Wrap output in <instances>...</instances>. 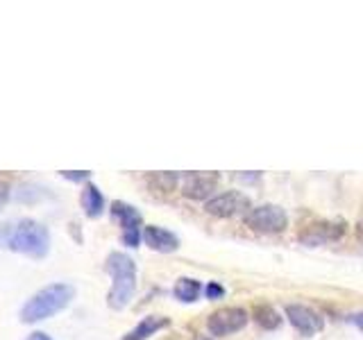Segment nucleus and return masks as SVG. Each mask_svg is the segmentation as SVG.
<instances>
[{
    "label": "nucleus",
    "instance_id": "obj_1",
    "mask_svg": "<svg viewBox=\"0 0 363 340\" xmlns=\"http://www.w3.org/2000/svg\"><path fill=\"white\" fill-rule=\"evenodd\" d=\"M75 298V288L71 283H50V286L41 288L39 293H34L32 298L23 304L21 309V320L26 324H37L41 320L62 313L68 304Z\"/></svg>",
    "mask_w": 363,
    "mask_h": 340
},
{
    "label": "nucleus",
    "instance_id": "obj_3",
    "mask_svg": "<svg viewBox=\"0 0 363 340\" xmlns=\"http://www.w3.org/2000/svg\"><path fill=\"white\" fill-rule=\"evenodd\" d=\"M7 247L11 252L26 254L32 259H43L50 252V232L37 220H18L7 236Z\"/></svg>",
    "mask_w": 363,
    "mask_h": 340
},
{
    "label": "nucleus",
    "instance_id": "obj_17",
    "mask_svg": "<svg viewBox=\"0 0 363 340\" xmlns=\"http://www.w3.org/2000/svg\"><path fill=\"white\" fill-rule=\"evenodd\" d=\"M204 295H207L209 300H220L223 295H225L223 283H218V281H209V283H207V288H204Z\"/></svg>",
    "mask_w": 363,
    "mask_h": 340
},
{
    "label": "nucleus",
    "instance_id": "obj_19",
    "mask_svg": "<svg viewBox=\"0 0 363 340\" xmlns=\"http://www.w3.org/2000/svg\"><path fill=\"white\" fill-rule=\"evenodd\" d=\"M7 200H9V184L7 181H0V209L5 207Z\"/></svg>",
    "mask_w": 363,
    "mask_h": 340
},
{
    "label": "nucleus",
    "instance_id": "obj_16",
    "mask_svg": "<svg viewBox=\"0 0 363 340\" xmlns=\"http://www.w3.org/2000/svg\"><path fill=\"white\" fill-rule=\"evenodd\" d=\"M147 181H150V186L159 193H170L175 191L177 184H179V175L177 173H155L147 177Z\"/></svg>",
    "mask_w": 363,
    "mask_h": 340
},
{
    "label": "nucleus",
    "instance_id": "obj_4",
    "mask_svg": "<svg viewBox=\"0 0 363 340\" xmlns=\"http://www.w3.org/2000/svg\"><path fill=\"white\" fill-rule=\"evenodd\" d=\"M243 222L257 234H281L289 227V215L277 204H259L243 215Z\"/></svg>",
    "mask_w": 363,
    "mask_h": 340
},
{
    "label": "nucleus",
    "instance_id": "obj_11",
    "mask_svg": "<svg viewBox=\"0 0 363 340\" xmlns=\"http://www.w3.org/2000/svg\"><path fill=\"white\" fill-rule=\"evenodd\" d=\"M343 234H345V225L340 222H315L304 230L302 241L309 245H320L325 241H336Z\"/></svg>",
    "mask_w": 363,
    "mask_h": 340
},
{
    "label": "nucleus",
    "instance_id": "obj_14",
    "mask_svg": "<svg viewBox=\"0 0 363 340\" xmlns=\"http://www.w3.org/2000/svg\"><path fill=\"white\" fill-rule=\"evenodd\" d=\"M200 293H202V283L193 277H179L173 286V295L175 300L184 302V304H193L200 300Z\"/></svg>",
    "mask_w": 363,
    "mask_h": 340
},
{
    "label": "nucleus",
    "instance_id": "obj_18",
    "mask_svg": "<svg viewBox=\"0 0 363 340\" xmlns=\"http://www.w3.org/2000/svg\"><path fill=\"white\" fill-rule=\"evenodd\" d=\"M62 177L71 179V181H84V179H89V170H75V173H71V170H62Z\"/></svg>",
    "mask_w": 363,
    "mask_h": 340
},
{
    "label": "nucleus",
    "instance_id": "obj_10",
    "mask_svg": "<svg viewBox=\"0 0 363 340\" xmlns=\"http://www.w3.org/2000/svg\"><path fill=\"white\" fill-rule=\"evenodd\" d=\"M141 241L150 249H155V252H164V254L175 252L179 247V238L173 232H168L164 227H157V225L141 227Z\"/></svg>",
    "mask_w": 363,
    "mask_h": 340
},
{
    "label": "nucleus",
    "instance_id": "obj_6",
    "mask_svg": "<svg viewBox=\"0 0 363 340\" xmlns=\"http://www.w3.org/2000/svg\"><path fill=\"white\" fill-rule=\"evenodd\" d=\"M250 320V313L241 306H223V309L213 311L207 317V332L213 338H225V336H232L236 332L247 324Z\"/></svg>",
    "mask_w": 363,
    "mask_h": 340
},
{
    "label": "nucleus",
    "instance_id": "obj_12",
    "mask_svg": "<svg viewBox=\"0 0 363 340\" xmlns=\"http://www.w3.org/2000/svg\"><path fill=\"white\" fill-rule=\"evenodd\" d=\"M168 324H170V320L164 315H145L143 320L132 329V332H128L123 336V340H147V338H152L157 332L166 329Z\"/></svg>",
    "mask_w": 363,
    "mask_h": 340
},
{
    "label": "nucleus",
    "instance_id": "obj_8",
    "mask_svg": "<svg viewBox=\"0 0 363 340\" xmlns=\"http://www.w3.org/2000/svg\"><path fill=\"white\" fill-rule=\"evenodd\" d=\"M111 215L121 222L123 227V243L128 247H139L141 243V215L132 204L125 202H111Z\"/></svg>",
    "mask_w": 363,
    "mask_h": 340
},
{
    "label": "nucleus",
    "instance_id": "obj_9",
    "mask_svg": "<svg viewBox=\"0 0 363 340\" xmlns=\"http://www.w3.org/2000/svg\"><path fill=\"white\" fill-rule=\"evenodd\" d=\"M284 311H286L289 322L298 329L304 338L315 336L325 327V320L320 317V313H315L313 309H309V306H304V304H289Z\"/></svg>",
    "mask_w": 363,
    "mask_h": 340
},
{
    "label": "nucleus",
    "instance_id": "obj_2",
    "mask_svg": "<svg viewBox=\"0 0 363 340\" xmlns=\"http://www.w3.org/2000/svg\"><path fill=\"white\" fill-rule=\"evenodd\" d=\"M107 272L113 283L107 293V304L113 311L128 309L136 293V264L123 252H111L107 256Z\"/></svg>",
    "mask_w": 363,
    "mask_h": 340
},
{
    "label": "nucleus",
    "instance_id": "obj_15",
    "mask_svg": "<svg viewBox=\"0 0 363 340\" xmlns=\"http://www.w3.org/2000/svg\"><path fill=\"white\" fill-rule=\"evenodd\" d=\"M252 317H255V322L259 324V327H264V329H277L279 324H281V317H279V313L272 309L270 304H259V306H255V311H252Z\"/></svg>",
    "mask_w": 363,
    "mask_h": 340
},
{
    "label": "nucleus",
    "instance_id": "obj_13",
    "mask_svg": "<svg viewBox=\"0 0 363 340\" xmlns=\"http://www.w3.org/2000/svg\"><path fill=\"white\" fill-rule=\"evenodd\" d=\"M79 204H82L84 213L89 218H100L102 211H105V198L96 184H86L82 188V196H79Z\"/></svg>",
    "mask_w": 363,
    "mask_h": 340
},
{
    "label": "nucleus",
    "instance_id": "obj_7",
    "mask_svg": "<svg viewBox=\"0 0 363 340\" xmlns=\"http://www.w3.org/2000/svg\"><path fill=\"white\" fill-rule=\"evenodd\" d=\"M220 184L218 173H186L179 175V193L189 200H211Z\"/></svg>",
    "mask_w": 363,
    "mask_h": 340
},
{
    "label": "nucleus",
    "instance_id": "obj_20",
    "mask_svg": "<svg viewBox=\"0 0 363 340\" xmlns=\"http://www.w3.org/2000/svg\"><path fill=\"white\" fill-rule=\"evenodd\" d=\"M26 340H52L48 334H43V332H34V334H30Z\"/></svg>",
    "mask_w": 363,
    "mask_h": 340
},
{
    "label": "nucleus",
    "instance_id": "obj_5",
    "mask_svg": "<svg viewBox=\"0 0 363 340\" xmlns=\"http://www.w3.org/2000/svg\"><path fill=\"white\" fill-rule=\"evenodd\" d=\"M252 209V202L241 191H225L216 193L211 200L204 204V211L213 218H236V215H245Z\"/></svg>",
    "mask_w": 363,
    "mask_h": 340
}]
</instances>
